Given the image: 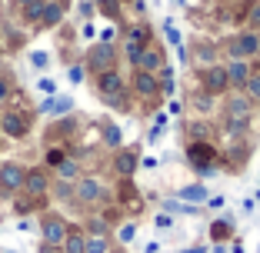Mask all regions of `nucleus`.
Masks as SVG:
<instances>
[{"instance_id":"1","label":"nucleus","mask_w":260,"mask_h":253,"mask_svg":"<svg viewBox=\"0 0 260 253\" xmlns=\"http://www.w3.org/2000/svg\"><path fill=\"white\" fill-rule=\"evenodd\" d=\"M260 50V37L257 33H240L237 40H234V44H230V54H234V60H244V57H253Z\"/></svg>"},{"instance_id":"2","label":"nucleus","mask_w":260,"mask_h":253,"mask_svg":"<svg viewBox=\"0 0 260 253\" xmlns=\"http://www.w3.org/2000/svg\"><path fill=\"white\" fill-rule=\"evenodd\" d=\"M40 237H44V243H63V237H67V223L60 220V216H47L44 227H40Z\"/></svg>"},{"instance_id":"3","label":"nucleus","mask_w":260,"mask_h":253,"mask_svg":"<svg viewBox=\"0 0 260 253\" xmlns=\"http://www.w3.org/2000/svg\"><path fill=\"white\" fill-rule=\"evenodd\" d=\"M23 176H27L23 167H17V163H0V187H4V190H20Z\"/></svg>"},{"instance_id":"4","label":"nucleus","mask_w":260,"mask_h":253,"mask_svg":"<svg viewBox=\"0 0 260 253\" xmlns=\"http://www.w3.org/2000/svg\"><path fill=\"white\" fill-rule=\"evenodd\" d=\"M87 63H90V70H97V74H104V70L114 67V47L110 44H100L90 50V57H87Z\"/></svg>"},{"instance_id":"5","label":"nucleus","mask_w":260,"mask_h":253,"mask_svg":"<svg viewBox=\"0 0 260 253\" xmlns=\"http://www.w3.org/2000/svg\"><path fill=\"white\" fill-rule=\"evenodd\" d=\"M77 200H84V203H93V200L104 197V187H100V180H93V176H84V180H77Z\"/></svg>"},{"instance_id":"6","label":"nucleus","mask_w":260,"mask_h":253,"mask_svg":"<svg viewBox=\"0 0 260 253\" xmlns=\"http://www.w3.org/2000/svg\"><path fill=\"white\" fill-rule=\"evenodd\" d=\"M187 157H190V163H193V167H200V170H204V167H214L217 150H214L210 143H193L190 150H187Z\"/></svg>"},{"instance_id":"7","label":"nucleus","mask_w":260,"mask_h":253,"mask_svg":"<svg viewBox=\"0 0 260 253\" xmlns=\"http://www.w3.org/2000/svg\"><path fill=\"white\" fill-rule=\"evenodd\" d=\"M97 87H100V93H104V97L123 93V80H120V74H117V70H104V74L97 77Z\"/></svg>"},{"instance_id":"8","label":"nucleus","mask_w":260,"mask_h":253,"mask_svg":"<svg viewBox=\"0 0 260 253\" xmlns=\"http://www.w3.org/2000/svg\"><path fill=\"white\" fill-rule=\"evenodd\" d=\"M227 70L223 67H210L207 70V77H204V87H207V93H223L227 90Z\"/></svg>"},{"instance_id":"9","label":"nucleus","mask_w":260,"mask_h":253,"mask_svg":"<svg viewBox=\"0 0 260 253\" xmlns=\"http://www.w3.org/2000/svg\"><path fill=\"white\" fill-rule=\"evenodd\" d=\"M0 130L7 133V137H23L27 133V120L20 114H4L0 117Z\"/></svg>"},{"instance_id":"10","label":"nucleus","mask_w":260,"mask_h":253,"mask_svg":"<svg viewBox=\"0 0 260 253\" xmlns=\"http://www.w3.org/2000/svg\"><path fill=\"white\" fill-rule=\"evenodd\" d=\"M40 110H44V114L60 117V114H70V110H74V100H70V97H50V100L40 103Z\"/></svg>"},{"instance_id":"11","label":"nucleus","mask_w":260,"mask_h":253,"mask_svg":"<svg viewBox=\"0 0 260 253\" xmlns=\"http://www.w3.org/2000/svg\"><path fill=\"white\" fill-rule=\"evenodd\" d=\"M60 20H63V7H60V4H57V0L44 4V14H40V27H57Z\"/></svg>"},{"instance_id":"12","label":"nucleus","mask_w":260,"mask_h":253,"mask_svg":"<svg viewBox=\"0 0 260 253\" xmlns=\"http://www.w3.org/2000/svg\"><path fill=\"white\" fill-rule=\"evenodd\" d=\"M134 87H137V93H140V97H153V93L160 90V87H157V77H153V74H147V70H140V74H137Z\"/></svg>"},{"instance_id":"13","label":"nucleus","mask_w":260,"mask_h":253,"mask_svg":"<svg viewBox=\"0 0 260 253\" xmlns=\"http://www.w3.org/2000/svg\"><path fill=\"white\" fill-rule=\"evenodd\" d=\"M23 187H27V193L40 197V193H47V176L40 173V170H30V173L23 176Z\"/></svg>"},{"instance_id":"14","label":"nucleus","mask_w":260,"mask_h":253,"mask_svg":"<svg viewBox=\"0 0 260 253\" xmlns=\"http://www.w3.org/2000/svg\"><path fill=\"white\" fill-rule=\"evenodd\" d=\"M140 70H147V74H157V70L164 67V57L157 54V50H144V54H140V63H137Z\"/></svg>"},{"instance_id":"15","label":"nucleus","mask_w":260,"mask_h":253,"mask_svg":"<svg viewBox=\"0 0 260 253\" xmlns=\"http://www.w3.org/2000/svg\"><path fill=\"white\" fill-rule=\"evenodd\" d=\"M223 70H227V80H234V84H247V77H250V67H247L244 60H234Z\"/></svg>"},{"instance_id":"16","label":"nucleus","mask_w":260,"mask_h":253,"mask_svg":"<svg viewBox=\"0 0 260 253\" xmlns=\"http://www.w3.org/2000/svg\"><path fill=\"white\" fill-rule=\"evenodd\" d=\"M134 170H137V154H130V150H120V154H117V173L130 176Z\"/></svg>"},{"instance_id":"17","label":"nucleus","mask_w":260,"mask_h":253,"mask_svg":"<svg viewBox=\"0 0 260 253\" xmlns=\"http://www.w3.org/2000/svg\"><path fill=\"white\" fill-rule=\"evenodd\" d=\"M63 253H84V237L80 233H67L63 237Z\"/></svg>"},{"instance_id":"18","label":"nucleus","mask_w":260,"mask_h":253,"mask_svg":"<svg viewBox=\"0 0 260 253\" xmlns=\"http://www.w3.org/2000/svg\"><path fill=\"white\" fill-rule=\"evenodd\" d=\"M40 14H44V0H34V4L23 7V17H27L30 23H40Z\"/></svg>"},{"instance_id":"19","label":"nucleus","mask_w":260,"mask_h":253,"mask_svg":"<svg viewBox=\"0 0 260 253\" xmlns=\"http://www.w3.org/2000/svg\"><path fill=\"white\" fill-rule=\"evenodd\" d=\"M84 253H107V240H104V237L84 240Z\"/></svg>"},{"instance_id":"20","label":"nucleus","mask_w":260,"mask_h":253,"mask_svg":"<svg viewBox=\"0 0 260 253\" xmlns=\"http://www.w3.org/2000/svg\"><path fill=\"white\" fill-rule=\"evenodd\" d=\"M180 197H184V200H193V203H200V200L207 197V190H204V187H184V190H180Z\"/></svg>"},{"instance_id":"21","label":"nucleus","mask_w":260,"mask_h":253,"mask_svg":"<svg viewBox=\"0 0 260 253\" xmlns=\"http://www.w3.org/2000/svg\"><path fill=\"white\" fill-rule=\"evenodd\" d=\"M247 93H250L253 100H260V74H250V77H247Z\"/></svg>"},{"instance_id":"22","label":"nucleus","mask_w":260,"mask_h":253,"mask_svg":"<svg viewBox=\"0 0 260 253\" xmlns=\"http://www.w3.org/2000/svg\"><path fill=\"white\" fill-rule=\"evenodd\" d=\"M210 233H214V240H227V233H230V223H227V220H217L214 227H210Z\"/></svg>"},{"instance_id":"23","label":"nucleus","mask_w":260,"mask_h":253,"mask_svg":"<svg viewBox=\"0 0 260 253\" xmlns=\"http://www.w3.org/2000/svg\"><path fill=\"white\" fill-rule=\"evenodd\" d=\"M57 170H60V176H63V180H74V176H77V163H74V160L57 163Z\"/></svg>"},{"instance_id":"24","label":"nucleus","mask_w":260,"mask_h":253,"mask_svg":"<svg viewBox=\"0 0 260 253\" xmlns=\"http://www.w3.org/2000/svg\"><path fill=\"white\" fill-rule=\"evenodd\" d=\"M104 140H107V147H120V130H117V127H107V130H104Z\"/></svg>"},{"instance_id":"25","label":"nucleus","mask_w":260,"mask_h":253,"mask_svg":"<svg viewBox=\"0 0 260 253\" xmlns=\"http://www.w3.org/2000/svg\"><path fill=\"white\" fill-rule=\"evenodd\" d=\"M210 107H214V97H210V93L197 97V110H210Z\"/></svg>"},{"instance_id":"26","label":"nucleus","mask_w":260,"mask_h":253,"mask_svg":"<svg viewBox=\"0 0 260 253\" xmlns=\"http://www.w3.org/2000/svg\"><path fill=\"white\" fill-rule=\"evenodd\" d=\"M47 163H50V167L63 163V150H50V154H47Z\"/></svg>"},{"instance_id":"27","label":"nucleus","mask_w":260,"mask_h":253,"mask_svg":"<svg viewBox=\"0 0 260 253\" xmlns=\"http://www.w3.org/2000/svg\"><path fill=\"white\" fill-rule=\"evenodd\" d=\"M90 4H100L107 14H117V0H90Z\"/></svg>"},{"instance_id":"28","label":"nucleus","mask_w":260,"mask_h":253,"mask_svg":"<svg viewBox=\"0 0 260 253\" xmlns=\"http://www.w3.org/2000/svg\"><path fill=\"white\" fill-rule=\"evenodd\" d=\"M30 63H34V67H47V54H44V50L30 54Z\"/></svg>"},{"instance_id":"29","label":"nucleus","mask_w":260,"mask_h":253,"mask_svg":"<svg viewBox=\"0 0 260 253\" xmlns=\"http://www.w3.org/2000/svg\"><path fill=\"white\" fill-rule=\"evenodd\" d=\"M120 240H123V243H130V240H134V223H127V227L120 230Z\"/></svg>"},{"instance_id":"30","label":"nucleus","mask_w":260,"mask_h":253,"mask_svg":"<svg viewBox=\"0 0 260 253\" xmlns=\"http://www.w3.org/2000/svg\"><path fill=\"white\" fill-rule=\"evenodd\" d=\"M70 80L80 84V80H84V67H70Z\"/></svg>"},{"instance_id":"31","label":"nucleus","mask_w":260,"mask_h":253,"mask_svg":"<svg viewBox=\"0 0 260 253\" xmlns=\"http://www.w3.org/2000/svg\"><path fill=\"white\" fill-rule=\"evenodd\" d=\"M193 137H200V140H207V127H204V123H197V127H193Z\"/></svg>"},{"instance_id":"32","label":"nucleus","mask_w":260,"mask_h":253,"mask_svg":"<svg viewBox=\"0 0 260 253\" xmlns=\"http://www.w3.org/2000/svg\"><path fill=\"white\" fill-rule=\"evenodd\" d=\"M40 90H47V93H54L57 87H54V80H40Z\"/></svg>"},{"instance_id":"33","label":"nucleus","mask_w":260,"mask_h":253,"mask_svg":"<svg viewBox=\"0 0 260 253\" xmlns=\"http://www.w3.org/2000/svg\"><path fill=\"white\" fill-rule=\"evenodd\" d=\"M250 23H253V27H260V7L250 10Z\"/></svg>"},{"instance_id":"34","label":"nucleus","mask_w":260,"mask_h":253,"mask_svg":"<svg viewBox=\"0 0 260 253\" xmlns=\"http://www.w3.org/2000/svg\"><path fill=\"white\" fill-rule=\"evenodd\" d=\"M167 37H170V40H174V44H177V40H180V33H177V30H174V23H167Z\"/></svg>"},{"instance_id":"35","label":"nucleus","mask_w":260,"mask_h":253,"mask_svg":"<svg viewBox=\"0 0 260 253\" xmlns=\"http://www.w3.org/2000/svg\"><path fill=\"white\" fill-rule=\"evenodd\" d=\"M7 93H10V90H7V84H4V80H0V100L7 97Z\"/></svg>"},{"instance_id":"36","label":"nucleus","mask_w":260,"mask_h":253,"mask_svg":"<svg viewBox=\"0 0 260 253\" xmlns=\"http://www.w3.org/2000/svg\"><path fill=\"white\" fill-rule=\"evenodd\" d=\"M17 7H27V4H34V0H14Z\"/></svg>"},{"instance_id":"37","label":"nucleus","mask_w":260,"mask_h":253,"mask_svg":"<svg viewBox=\"0 0 260 253\" xmlns=\"http://www.w3.org/2000/svg\"><path fill=\"white\" fill-rule=\"evenodd\" d=\"M187 253H204V250H200V246H193V250H187Z\"/></svg>"}]
</instances>
